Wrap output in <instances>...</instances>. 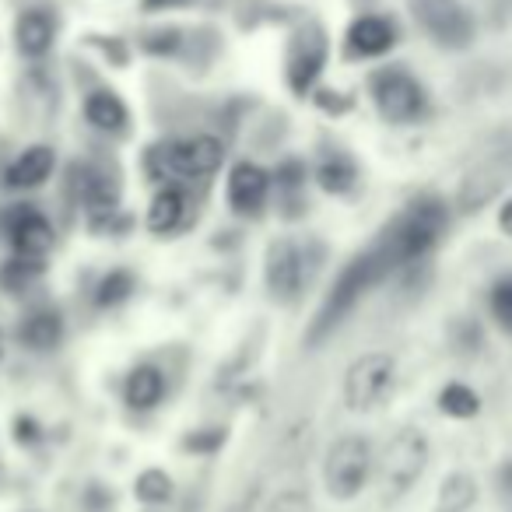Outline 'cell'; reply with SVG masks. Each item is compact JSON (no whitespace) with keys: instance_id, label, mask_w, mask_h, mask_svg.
Returning <instances> with one entry per match:
<instances>
[{"instance_id":"1","label":"cell","mask_w":512,"mask_h":512,"mask_svg":"<svg viewBox=\"0 0 512 512\" xmlns=\"http://www.w3.org/2000/svg\"><path fill=\"white\" fill-rule=\"evenodd\" d=\"M449 225V211L439 197H421L414 204H407L390 225L379 232V239L369 249L351 260L341 271V278L334 281L330 295L323 299L320 313H316L313 327H309V344H320L334 327H341V320L372 292L376 285H383L393 271L414 264L435 242L442 239Z\"/></svg>"},{"instance_id":"2","label":"cell","mask_w":512,"mask_h":512,"mask_svg":"<svg viewBox=\"0 0 512 512\" xmlns=\"http://www.w3.org/2000/svg\"><path fill=\"white\" fill-rule=\"evenodd\" d=\"M428 460H432V446H428L425 432H418V428L393 432L383 453L376 456V484L383 502H400L421 481V474L428 470Z\"/></svg>"},{"instance_id":"3","label":"cell","mask_w":512,"mask_h":512,"mask_svg":"<svg viewBox=\"0 0 512 512\" xmlns=\"http://www.w3.org/2000/svg\"><path fill=\"white\" fill-rule=\"evenodd\" d=\"M376 474V453L372 442L362 435H341L334 446L327 449L323 460V488L337 502H351L362 495V488Z\"/></svg>"},{"instance_id":"4","label":"cell","mask_w":512,"mask_h":512,"mask_svg":"<svg viewBox=\"0 0 512 512\" xmlns=\"http://www.w3.org/2000/svg\"><path fill=\"white\" fill-rule=\"evenodd\" d=\"M393 386H397V362L386 351H369L344 372V404L355 414H369L393 397Z\"/></svg>"},{"instance_id":"5","label":"cell","mask_w":512,"mask_h":512,"mask_svg":"<svg viewBox=\"0 0 512 512\" xmlns=\"http://www.w3.org/2000/svg\"><path fill=\"white\" fill-rule=\"evenodd\" d=\"M509 186H512V148H495L463 172L460 186H456V207L463 214H477L491 200L502 197V190H509Z\"/></svg>"},{"instance_id":"6","label":"cell","mask_w":512,"mask_h":512,"mask_svg":"<svg viewBox=\"0 0 512 512\" xmlns=\"http://www.w3.org/2000/svg\"><path fill=\"white\" fill-rule=\"evenodd\" d=\"M372 102L386 123H414L428 113V95L404 67H386L372 78Z\"/></svg>"},{"instance_id":"7","label":"cell","mask_w":512,"mask_h":512,"mask_svg":"<svg viewBox=\"0 0 512 512\" xmlns=\"http://www.w3.org/2000/svg\"><path fill=\"white\" fill-rule=\"evenodd\" d=\"M411 15L442 50H467L474 43V18L460 0H411Z\"/></svg>"},{"instance_id":"8","label":"cell","mask_w":512,"mask_h":512,"mask_svg":"<svg viewBox=\"0 0 512 512\" xmlns=\"http://www.w3.org/2000/svg\"><path fill=\"white\" fill-rule=\"evenodd\" d=\"M313 271L316 264L309 260V249L302 242H292V239H278L271 242L267 249V267H264V278H267V288L278 302H295L306 285L313 281Z\"/></svg>"},{"instance_id":"9","label":"cell","mask_w":512,"mask_h":512,"mask_svg":"<svg viewBox=\"0 0 512 512\" xmlns=\"http://www.w3.org/2000/svg\"><path fill=\"white\" fill-rule=\"evenodd\" d=\"M323 64H327V36L320 25H306L295 32L292 46H288V85L295 95H306L313 81L320 78Z\"/></svg>"},{"instance_id":"10","label":"cell","mask_w":512,"mask_h":512,"mask_svg":"<svg viewBox=\"0 0 512 512\" xmlns=\"http://www.w3.org/2000/svg\"><path fill=\"white\" fill-rule=\"evenodd\" d=\"M221 158H225L221 141L218 137H207V134L169 144V148L162 151L165 169L176 172V176H211V172H218Z\"/></svg>"},{"instance_id":"11","label":"cell","mask_w":512,"mask_h":512,"mask_svg":"<svg viewBox=\"0 0 512 512\" xmlns=\"http://www.w3.org/2000/svg\"><path fill=\"white\" fill-rule=\"evenodd\" d=\"M271 193V176L256 162H239L228 172V204L239 214H256L267 204Z\"/></svg>"},{"instance_id":"12","label":"cell","mask_w":512,"mask_h":512,"mask_svg":"<svg viewBox=\"0 0 512 512\" xmlns=\"http://www.w3.org/2000/svg\"><path fill=\"white\" fill-rule=\"evenodd\" d=\"M393 43H397V29H393L390 18L379 15L355 18L348 29V39H344L351 57H383V53L393 50Z\"/></svg>"},{"instance_id":"13","label":"cell","mask_w":512,"mask_h":512,"mask_svg":"<svg viewBox=\"0 0 512 512\" xmlns=\"http://www.w3.org/2000/svg\"><path fill=\"white\" fill-rule=\"evenodd\" d=\"M11 242L18 256H36L43 260L53 249V225L39 211H18L11 221Z\"/></svg>"},{"instance_id":"14","label":"cell","mask_w":512,"mask_h":512,"mask_svg":"<svg viewBox=\"0 0 512 512\" xmlns=\"http://www.w3.org/2000/svg\"><path fill=\"white\" fill-rule=\"evenodd\" d=\"M53 165H57V155H53V148H46V144L25 148L22 155L11 162L8 186H11V190H36V186H43L46 179H50Z\"/></svg>"},{"instance_id":"15","label":"cell","mask_w":512,"mask_h":512,"mask_svg":"<svg viewBox=\"0 0 512 512\" xmlns=\"http://www.w3.org/2000/svg\"><path fill=\"white\" fill-rule=\"evenodd\" d=\"M18 341L32 351H50L64 341V320L57 309H36L25 316V323L18 327Z\"/></svg>"},{"instance_id":"16","label":"cell","mask_w":512,"mask_h":512,"mask_svg":"<svg viewBox=\"0 0 512 512\" xmlns=\"http://www.w3.org/2000/svg\"><path fill=\"white\" fill-rule=\"evenodd\" d=\"M123 397L134 411H151L158 400L165 397V376L155 365H137L127 376V386H123Z\"/></svg>"},{"instance_id":"17","label":"cell","mask_w":512,"mask_h":512,"mask_svg":"<svg viewBox=\"0 0 512 512\" xmlns=\"http://www.w3.org/2000/svg\"><path fill=\"white\" fill-rule=\"evenodd\" d=\"M53 32H57V25H53V18L46 15V11H25L15 25L18 50H22L25 57H43L53 46Z\"/></svg>"},{"instance_id":"18","label":"cell","mask_w":512,"mask_h":512,"mask_svg":"<svg viewBox=\"0 0 512 512\" xmlns=\"http://www.w3.org/2000/svg\"><path fill=\"white\" fill-rule=\"evenodd\" d=\"M183 214H186L183 193L165 186V190L155 193V200H151V207H148V228L155 235H169L183 225Z\"/></svg>"},{"instance_id":"19","label":"cell","mask_w":512,"mask_h":512,"mask_svg":"<svg viewBox=\"0 0 512 512\" xmlns=\"http://www.w3.org/2000/svg\"><path fill=\"white\" fill-rule=\"evenodd\" d=\"M477 505V481L467 470H456L442 481L439 498H435V512H470Z\"/></svg>"},{"instance_id":"20","label":"cell","mask_w":512,"mask_h":512,"mask_svg":"<svg viewBox=\"0 0 512 512\" xmlns=\"http://www.w3.org/2000/svg\"><path fill=\"white\" fill-rule=\"evenodd\" d=\"M85 116H88L92 127L109 130V134H116V130L127 127V106H123L120 95H113V92H92L88 95Z\"/></svg>"},{"instance_id":"21","label":"cell","mask_w":512,"mask_h":512,"mask_svg":"<svg viewBox=\"0 0 512 512\" xmlns=\"http://www.w3.org/2000/svg\"><path fill=\"white\" fill-rule=\"evenodd\" d=\"M67 190L78 204H106V176H102L95 165H71V179H67Z\"/></svg>"},{"instance_id":"22","label":"cell","mask_w":512,"mask_h":512,"mask_svg":"<svg viewBox=\"0 0 512 512\" xmlns=\"http://www.w3.org/2000/svg\"><path fill=\"white\" fill-rule=\"evenodd\" d=\"M316 179H320V186L327 193H348L351 186H355V179H358V169H355V162H351L348 155L334 151V155H327L320 162V172H316Z\"/></svg>"},{"instance_id":"23","label":"cell","mask_w":512,"mask_h":512,"mask_svg":"<svg viewBox=\"0 0 512 512\" xmlns=\"http://www.w3.org/2000/svg\"><path fill=\"white\" fill-rule=\"evenodd\" d=\"M439 411L449 414V418L467 421L481 411V397H477L467 383H449V386H442V393H439Z\"/></svg>"},{"instance_id":"24","label":"cell","mask_w":512,"mask_h":512,"mask_svg":"<svg viewBox=\"0 0 512 512\" xmlns=\"http://www.w3.org/2000/svg\"><path fill=\"white\" fill-rule=\"evenodd\" d=\"M134 491L144 505H165L172 498V477L165 474V470H144V474L137 477Z\"/></svg>"},{"instance_id":"25","label":"cell","mask_w":512,"mask_h":512,"mask_svg":"<svg viewBox=\"0 0 512 512\" xmlns=\"http://www.w3.org/2000/svg\"><path fill=\"white\" fill-rule=\"evenodd\" d=\"M39 274H43V260H36V256H15L11 264H4L0 281H4L11 292H22V288H29Z\"/></svg>"},{"instance_id":"26","label":"cell","mask_w":512,"mask_h":512,"mask_svg":"<svg viewBox=\"0 0 512 512\" xmlns=\"http://www.w3.org/2000/svg\"><path fill=\"white\" fill-rule=\"evenodd\" d=\"M130 292H134V274H127V271H109L106 278L99 281L95 302H99V306H120V302L130 299Z\"/></svg>"},{"instance_id":"27","label":"cell","mask_w":512,"mask_h":512,"mask_svg":"<svg viewBox=\"0 0 512 512\" xmlns=\"http://www.w3.org/2000/svg\"><path fill=\"white\" fill-rule=\"evenodd\" d=\"M488 306L498 327L512 334V278L495 281V288H491V295H488Z\"/></svg>"},{"instance_id":"28","label":"cell","mask_w":512,"mask_h":512,"mask_svg":"<svg viewBox=\"0 0 512 512\" xmlns=\"http://www.w3.org/2000/svg\"><path fill=\"white\" fill-rule=\"evenodd\" d=\"M264 512H313V498L306 488H285L267 502Z\"/></svg>"},{"instance_id":"29","label":"cell","mask_w":512,"mask_h":512,"mask_svg":"<svg viewBox=\"0 0 512 512\" xmlns=\"http://www.w3.org/2000/svg\"><path fill=\"white\" fill-rule=\"evenodd\" d=\"M221 442H225V432H221V428H207V432H193L183 446L193 449V453H211V449H218Z\"/></svg>"},{"instance_id":"30","label":"cell","mask_w":512,"mask_h":512,"mask_svg":"<svg viewBox=\"0 0 512 512\" xmlns=\"http://www.w3.org/2000/svg\"><path fill=\"white\" fill-rule=\"evenodd\" d=\"M144 46L162 57V53H172L179 46V32L176 29H162V32H155V36H148V43H144Z\"/></svg>"},{"instance_id":"31","label":"cell","mask_w":512,"mask_h":512,"mask_svg":"<svg viewBox=\"0 0 512 512\" xmlns=\"http://www.w3.org/2000/svg\"><path fill=\"white\" fill-rule=\"evenodd\" d=\"M498 228H502L505 235L512 239V197L502 204V211H498Z\"/></svg>"},{"instance_id":"32","label":"cell","mask_w":512,"mask_h":512,"mask_svg":"<svg viewBox=\"0 0 512 512\" xmlns=\"http://www.w3.org/2000/svg\"><path fill=\"white\" fill-rule=\"evenodd\" d=\"M172 4H183V0H144L148 11H162V8H172Z\"/></svg>"},{"instance_id":"33","label":"cell","mask_w":512,"mask_h":512,"mask_svg":"<svg viewBox=\"0 0 512 512\" xmlns=\"http://www.w3.org/2000/svg\"><path fill=\"white\" fill-rule=\"evenodd\" d=\"M498 4H502V8H505V11H509V8H512V0H498Z\"/></svg>"},{"instance_id":"34","label":"cell","mask_w":512,"mask_h":512,"mask_svg":"<svg viewBox=\"0 0 512 512\" xmlns=\"http://www.w3.org/2000/svg\"><path fill=\"white\" fill-rule=\"evenodd\" d=\"M0 358H4V334H0Z\"/></svg>"}]
</instances>
